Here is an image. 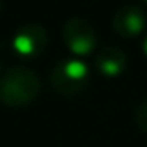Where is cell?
<instances>
[{
	"instance_id": "6da1fadb",
	"label": "cell",
	"mask_w": 147,
	"mask_h": 147,
	"mask_svg": "<svg viewBox=\"0 0 147 147\" xmlns=\"http://www.w3.org/2000/svg\"><path fill=\"white\" fill-rule=\"evenodd\" d=\"M40 94V78L35 71L16 66L11 67L0 80V100L11 107L30 104Z\"/></svg>"
},
{
	"instance_id": "7a4b0ae2",
	"label": "cell",
	"mask_w": 147,
	"mask_h": 147,
	"mask_svg": "<svg viewBox=\"0 0 147 147\" xmlns=\"http://www.w3.org/2000/svg\"><path fill=\"white\" fill-rule=\"evenodd\" d=\"M88 82V67L82 61L76 59H67L59 62L50 75V83L52 88L59 95H76L80 94Z\"/></svg>"
},
{
	"instance_id": "3957f363",
	"label": "cell",
	"mask_w": 147,
	"mask_h": 147,
	"mask_svg": "<svg viewBox=\"0 0 147 147\" xmlns=\"http://www.w3.org/2000/svg\"><path fill=\"white\" fill-rule=\"evenodd\" d=\"M62 38L67 49L76 55H87L95 49L97 38L92 24L83 18H71L62 28Z\"/></svg>"
},
{
	"instance_id": "277c9868",
	"label": "cell",
	"mask_w": 147,
	"mask_h": 147,
	"mask_svg": "<svg viewBox=\"0 0 147 147\" xmlns=\"http://www.w3.org/2000/svg\"><path fill=\"white\" fill-rule=\"evenodd\" d=\"M12 47L23 57H36L47 47V31L36 23L23 24L12 38Z\"/></svg>"
},
{
	"instance_id": "5b68a950",
	"label": "cell",
	"mask_w": 147,
	"mask_h": 147,
	"mask_svg": "<svg viewBox=\"0 0 147 147\" xmlns=\"http://www.w3.org/2000/svg\"><path fill=\"white\" fill-rule=\"evenodd\" d=\"M113 28L123 38H135L145 28V14L137 5H123L113 18Z\"/></svg>"
},
{
	"instance_id": "8992f818",
	"label": "cell",
	"mask_w": 147,
	"mask_h": 147,
	"mask_svg": "<svg viewBox=\"0 0 147 147\" xmlns=\"http://www.w3.org/2000/svg\"><path fill=\"white\" fill-rule=\"evenodd\" d=\"M95 66L100 75L113 78V76L121 75L123 69L126 67V55L118 47H107L99 52L95 59Z\"/></svg>"
},
{
	"instance_id": "52a82bcc",
	"label": "cell",
	"mask_w": 147,
	"mask_h": 147,
	"mask_svg": "<svg viewBox=\"0 0 147 147\" xmlns=\"http://www.w3.org/2000/svg\"><path fill=\"white\" fill-rule=\"evenodd\" d=\"M135 123H137V126L142 131L147 133V100H144L137 107V111H135Z\"/></svg>"
},
{
	"instance_id": "ba28073f",
	"label": "cell",
	"mask_w": 147,
	"mask_h": 147,
	"mask_svg": "<svg viewBox=\"0 0 147 147\" xmlns=\"http://www.w3.org/2000/svg\"><path fill=\"white\" fill-rule=\"evenodd\" d=\"M142 49H144V54L147 55V35H145V38H144V43H142Z\"/></svg>"
},
{
	"instance_id": "9c48e42d",
	"label": "cell",
	"mask_w": 147,
	"mask_h": 147,
	"mask_svg": "<svg viewBox=\"0 0 147 147\" xmlns=\"http://www.w3.org/2000/svg\"><path fill=\"white\" fill-rule=\"evenodd\" d=\"M0 12H2V0H0Z\"/></svg>"
},
{
	"instance_id": "30bf717a",
	"label": "cell",
	"mask_w": 147,
	"mask_h": 147,
	"mask_svg": "<svg viewBox=\"0 0 147 147\" xmlns=\"http://www.w3.org/2000/svg\"><path fill=\"white\" fill-rule=\"evenodd\" d=\"M145 2H147V0H145Z\"/></svg>"
}]
</instances>
